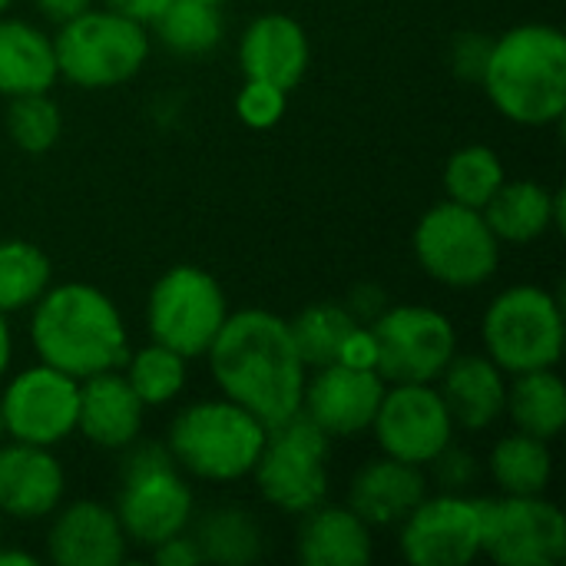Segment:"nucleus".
Masks as SVG:
<instances>
[{
  "mask_svg": "<svg viewBox=\"0 0 566 566\" xmlns=\"http://www.w3.org/2000/svg\"><path fill=\"white\" fill-rule=\"evenodd\" d=\"M385 378L348 365H322L315 378H305L302 415L318 424L328 438H355L371 428L385 398Z\"/></svg>",
  "mask_w": 566,
  "mask_h": 566,
  "instance_id": "obj_16",
  "label": "nucleus"
},
{
  "mask_svg": "<svg viewBox=\"0 0 566 566\" xmlns=\"http://www.w3.org/2000/svg\"><path fill=\"white\" fill-rule=\"evenodd\" d=\"M206 358L222 398L252 411L265 428L302 411L305 361L285 318L262 308L235 312L222 322Z\"/></svg>",
  "mask_w": 566,
  "mask_h": 566,
  "instance_id": "obj_1",
  "label": "nucleus"
},
{
  "mask_svg": "<svg viewBox=\"0 0 566 566\" xmlns=\"http://www.w3.org/2000/svg\"><path fill=\"white\" fill-rule=\"evenodd\" d=\"M226 318L229 305L222 285L196 265H176L159 275L146 302V325L153 342L172 348L186 361L209 352Z\"/></svg>",
  "mask_w": 566,
  "mask_h": 566,
  "instance_id": "obj_10",
  "label": "nucleus"
},
{
  "mask_svg": "<svg viewBox=\"0 0 566 566\" xmlns=\"http://www.w3.org/2000/svg\"><path fill=\"white\" fill-rule=\"evenodd\" d=\"M265 434L269 428L229 398L196 401L172 418L166 448L179 471L199 481L229 484L252 474Z\"/></svg>",
  "mask_w": 566,
  "mask_h": 566,
  "instance_id": "obj_4",
  "label": "nucleus"
},
{
  "mask_svg": "<svg viewBox=\"0 0 566 566\" xmlns=\"http://www.w3.org/2000/svg\"><path fill=\"white\" fill-rule=\"evenodd\" d=\"M60 70L53 53V36L30 27L27 20L0 17V93L27 96L53 90Z\"/></svg>",
  "mask_w": 566,
  "mask_h": 566,
  "instance_id": "obj_25",
  "label": "nucleus"
},
{
  "mask_svg": "<svg viewBox=\"0 0 566 566\" xmlns=\"http://www.w3.org/2000/svg\"><path fill=\"white\" fill-rule=\"evenodd\" d=\"M206 3H226V0H206Z\"/></svg>",
  "mask_w": 566,
  "mask_h": 566,
  "instance_id": "obj_48",
  "label": "nucleus"
},
{
  "mask_svg": "<svg viewBox=\"0 0 566 566\" xmlns=\"http://www.w3.org/2000/svg\"><path fill=\"white\" fill-rule=\"evenodd\" d=\"M328 434L302 411L265 434L252 468L255 488L282 514H305L328 501Z\"/></svg>",
  "mask_w": 566,
  "mask_h": 566,
  "instance_id": "obj_8",
  "label": "nucleus"
},
{
  "mask_svg": "<svg viewBox=\"0 0 566 566\" xmlns=\"http://www.w3.org/2000/svg\"><path fill=\"white\" fill-rule=\"evenodd\" d=\"M484 222L497 235V242L527 245L551 229H564V192H551L541 182L517 179L501 182V189L481 209Z\"/></svg>",
  "mask_w": 566,
  "mask_h": 566,
  "instance_id": "obj_24",
  "label": "nucleus"
},
{
  "mask_svg": "<svg viewBox=\"0 0 566 566\" xmlns=\"http://www.w3.org/2000/svg\"><path fill=\"white\" fill-rule=\"evenodd\" d=\"M66 478L50 448L0 444V514L10 521H43L63 504Z\"/></svg>",
  "mask_w": 566,
  "mask_h": 566,
  "instance_id": "obj_17",
  "label": "nucleus"
},
{
  "mask_svg": "<svg viewBox=\"0 0 566 566\" xmlns=\"http://www.w3.org/2000/svg\"><path fill=\"white\" fill-rule=\"evenodd\" d=\"M3 438H7V431H3V415H0V444H3Z\"/></svg>",
  "mask_w": 566,
  "mask_h": 566,
  "instance_id": "obj_45",
  "label": "nucleus"
},
{
  "mask_svg": "<svg viewBox=\"0 0 566 566\" xmlns=\"http://www.w3.org/2000/svg\"><path fill=\"white\" fill-rule=\"evenodd\" d=\"M53 53L60 76L86 90H106L133 80L143 70L149 56V36L136 20L90 7L80 17L60 23Z\"/></svg>",
  "mask_w": 566,
  "mask_h": 566,
  "instance_id": "obj_6",
  "label": "nucleus"
},
{
  "mask_svg": "<svg viewBox=\"0 0 566 566\" xmlns=\"http://www.w3.org/2000/svg\"><path fill=\"white\" fill-rule=\"evenodd\" d=\"M481 338L488 358L507 375L554 368L564 355L560 302L547 289L514 285L488 305Z\"/></svg>",
  "mask_w": 566,
  "mask_h": 566,
  "instance_id": "obj_7",
  "label": "nucleus"
},
{
  "mask_svg": "<svg viewBox=\"0 0 566 566\" xmlns=\"http://www.w3.org/2000/svg\"><path fill=\"white\" fill-rule=\"evenodd\" d=\"M76 411L80 381L43 361L10 378L0 398L3 431L10 434V441L36 448H53L66 441L76 431Z\"/></svg>",
  "mask_w": 566,
  "mask_h": 566,
  "instance_id": "obj_13",
  "label": "nucleus"
},
{
  "mask_svg": "<svg viewBox=\"0 0 566 566\" xmlns=\"http://www.w3.org/2000/svg\"><path fill=\"white\" fill-rule=\"evenodd\" d=\"M10 355H13V338H10L7 318H3V312H0V378H3L7 368H10Z\"/></svg>",
  "mask_w": 566,
  "mask_h": 566,
  "instance_id": "obj_43",
  "label": "nucleus"
},
{
  "mask_svg": "<svg viewBox=\"0 0 566 566\" xmlns=\"http://www.w3.org/2000/svg\"><path fill=\"white\" fill-rule=\"evenodd\" d=\"M295 541L305 566H365L371 560V527L348 504L322 501L305 511Z\"/></svg>",
  "mask_w": 566,
  "mask_h": 566,
  "instance_id": "obj_23",
  "label": "nucleus"
},
{
  "mask_svg": "<svg viewBox=\"0 0 566 566\" xmlns=\"http://www.w3.org/2000/svg\"><path fill=\"white\" fill-rule=\"evenodd\" d=\"M355 325L358 322L352 318V312L345 305L315 302L289 322V332H292V342H295L305 368H322L338 358V348Z\"/></svg>",
  "mask_w": 566,
  "mask_h": 566,
  "instance_id": "obj_31",
  "label": "nucleus"
},
{
  "mask_svg": "<svg viewBox=\"0 0 566 566\" xmlns=\"http://www.w3.org/2000/svg\"><path fill=\"white\" fill-rule=\"evenodd\" d=\"M441 401L454 421V428L464 431H484L504 415L507 401V381L504 371L488 355H458L448 361V368L438 375Z\"/></svg>",
  "mask_w": 566,
  "mask_h": 566,
  "instance_id": "obj_22",
  "label": "nucleus"
},
{
  "mask_svg": "<svg viewBox=\"0 0 566 566\" xmlns=\"http://www.w3.org/2000/svg\"><path fill=\"white\" fill-rule=\"evenodd\" d=\"M50 259L23 239L0 242V312H23L50 289Z\"/></svg>",
  "mask_w": 566,
  "mask_h": 566,
  "instance_id": "obj_30",
  "label": "nucleus"
},
{
  "mask_svg": "<svg viewBox=\"0 0 566 566\" xmlns=\"http://www.w3.org/2000/svg\"><path fill=\"white\" fill-rule=\"evenodd\" d=\"M415 255L434 282L448 289H478L497 272L501 242L481 209L448 199L421 216L415 229Z\"/></svg>",
  "mask_w": 566,
  "mask_h": 566,
  "instance_id": "obj_9",
  "label": "nucleus"
},
{
  "mask_svg": "<svg viewBox=\"0 0 566 566\" xmlns=\"http://www.w3.org/2000/svg\"><path fill=\"white\" fill-rule=\"evenodd\" d=\"M428 497V478L421 468L378 458L355 471L348 484V507L368 527H395L401 524L421 501Z\"/></svg>",
  "mask_w": 566,
  "mask_h": 566,
  "instance_id": "obj_20",
  "label": "nucleus"
},
{
  "mask_svg": "<svg viewBox=\"0 0 566 566\" xmlns=\"http://www.w3.org/2000/svg\"><path fill=\"white\" fill-rule=\"evenodd\" d=\"M428 468L434 471L438 484H441L448 494H461V491L471 488L474 478H478V461H474V454L464 451V448H451V444H448Z\"/></svg>",
  "mask_w": 566,
  "mask_h": 566,
  "instance_id": "obj_36",
  "label": "nucleus"
},
{
  "mask_svg": "<svg viewBox=\"0 0 566 566\" xmlns=\"http://www.w3.org/2000/svg\"><path fill=\"white\" fill-rule=\"evenodd\" d=\"M398 541L415 566H468L481 554V501L448 491L424 497L401 521Z\"/></svg>",
  "mask_w": 566,
  "mask_h": 566,
  "instance_id": "obj_15",
  "label": "nucleus"
},
{
  "mask_svg": "<svg viewBox=\"0 0 566 566\" xmlns=\"http://www.w3.org/2000/svg\"><path fill=\"white\" fill-rule=\"evenodd\" d=\"M368 328L378 342L375 371L385 385H434L458 352L454 325L428 305L385 308Z\"/></svg>",
  "mask_w": 566,
  "mask_h": 566,
  "instance_id": "obj_11",
  "label": "nucleus"
},
{
  "mask_svg": "<svg viewBox=\"0 0 566 566\" xmlns=\"http://www.w3.org/2000/svg\"><path fill=\"white\" fill-rule=\"evenodd\" d=\"M345 308L352 312V318L358 325H371L388 308V298H385V292L378 285H355L348 302H345Z\"/></svg>",
  "mask_w": 566,
  "mask_h": 566,
  "instance_id": "obj_39",
  "label": "nucleus"
},
{
  "mask_svg": "<svg viewBox=\"0 0 566 566\" xmlns=\"http://www.w3.org/2000/svg\"><path fill=\"white\" fill-rule=\"evenodd\" d=\"M501 116L551 126L566 113V36L551 23H521L491 43L481 76Z\"/></svg>",
  "mask_w": 566,
  "mask_h": 566,
  "instance_id": "obj_3",
  "label": "nucleus"
},
{
  "mask_svg": "<svg viewBox=\"0 0 566 566\" xmlns=\"http://www.w3.org/2000/svg\"><path fill=\"white\" fill-rule=\"evenodd\" d=\"M239 66L245 80H262L279 90L302 83L308 70V36L289 13H265L249 23L239 40Z\"/></svg>",
  "mask_w": 566,
  "mask_h": 566,
  "instance_id": "obj_19",
  "label": "nucleus"
},
{
  "mask_svg": "<svg viewBox=\"0 0 566 566\" xmlns=\"http://www.w3.org/2000/svg\"><path fill=\"white\" fill-rule=\"evenodd\" d=\"M46 554L56 566H116L126 560V534L113 507L76 501L53 511Z\"/></svg>",
  "mask_w": 566,
  "mask_h": 566,
  "instance_id": "obj_18",
  "label": "nucleus"
},
{
  "mask_svg": "<svg viewBox=\"0 0 566 566\" xmlns=\"http://www.w3.org/2000/svg\"><path fill=\"white\" fill-rule=\"evenodd\" d=\"M30 342L43 365L76 381L119 371L129 358L123 315L99 289L83 282L46 289L33 302Z\"/></svg>",
  "mask_w": 566,
  "mask_h": 566,
  "instance_id": "obj_2",
  "label": "nucleus"
},
{
  "mask_svg": "<svg viewBox=\"0 0 566 566\" xmlns=\"http://www.w3.org/2000/svg\"><path fill=\"white\" fill-rule=\"evenodd\" d=\"M481 554L501 566H557L566 557V517L544 494L481 501Z\"/></svg>",
  "mask_w": 566,
  "mask_h": 566,
  "instance_id": "obj_12",
  "label": "nucleus"
},
{
  "mask_svg": "<svg viewBox=\"0 0 566 566\" xmlns=\"http://www.w3.org/2000/svg\"><path fill=\"white\" fill-rule=\"evenodd\" d=\"M153 560H156L159 566H196V564H202V557H199V551H196L192 537H186V534H176V537L163 541L159 547H153Z\"/></svg>",
  "mask_w": 566,
  "mask_h": 566,
  "instance_id": "obj_40",
  "label": "nucleus"
},
{
  "mask_svg": "<svg viewBox=\"0 0 566 566\" xmlns=\"http://www.w3.org/2000/svg\"><path fill=\"white\" fill-rule=\"evenodd\" d=\"M0 541H3V514H0Z\"/></svg>",
  "mask_w": 566,
  "mask_h": 566,
  "instance_id": "obj_47",
  "label": "nucleus"
},
{
  "mask_svg": "<svg viewBox=\"0 0 566 566\" xmlns=\"http://www.w3.org/2000/svg\"><path fill=\"white\" fill-rule=\"evenodd\" d=\"M491 43L484 33H458L454 43H451V66L458 76L464 80H481L484 76V66H488V56H491Z\"/></svg>",
  "mask_w": 566,
  "mask_h": 566,
  "instance_id": "obj_37",
  "label": "nucleus"
},
{
  "mask_svg": "<svg viewBox=\"0 0 566 566\" xmlns=\"http://www.w3.org/2000/svg\"><path fill=\"white\" fill-rule=\"evenodd\" d=\"M7 129H10V139H13L23 153L40 156V153L53 149V143L60 139V129H63L60 106H56L46 93L10 96Z\"/></svg>",
  "mask_w": 566,
  "mask_h": 566,
  "instance_id": "obj_34",
  "label": "nucleus"
},
{
  "mask_svg": "<svg viewBox=\"0 0 566 566\" xmlns=\"http://www.w3.org/2000/svg\"><path fill=\"white\" fill-rule=\"evenodd\" d=\"M504 182V163L491 146H464L458 149L444 166V192L451 202H461L468 209H484L488 199Z\"/></svg>",
  "mask_w": 566,
  "mask_h": 566,
  "instance_id": "obj_32",
  "label": "nucleus"
},
{
  "mask_svg": "<svg viewBox=\"0 0 566 566\" xmlns=\"http://www.w3.org/2000/svg\"><path fill=\"white\" fill-rule=\"evenodd\" d=\"M192 544L202 564L245 566L262 557V527L242 507H212L196 521Z\"/></svg>",
  "mask_w": 566,
  "mask_h": 566,
  "instance_id": "obj_27",
  "label": "nucleus"
},
{
  "mask_svg": "<svg viewBox=\"0 0 566 566\" xmlns=\"http://www.w3.org/2000/svg\"><path fill=\"white\" fill-rule=\"evenodd\" d=\"M491 478L511 497H534L544 494L554 474V458L547 441L534 434H507L491 451Z\"/></svg>",
  "mask_w": 566,
  "mask_h": 566,
  "instance_id": "obj_28",
  "label": "nucleus"
},
{
  "mask_svg": "<svg viewBox=\"0 0 566 566\" xmlns=\"http://www.w3.org/2000/svg\"><path fill=\"white\" fill-rule=\"evenodd\" d=\"M36 7H40V13H43L46 20H53V23H66V20L80 17L83 10H90V7H93V0H36Z\"/></svg>",
  "mask_w": 566,
  "mask_h": 566,
  "instance_id": "obj_42",
  "label": "nucleus"
},
{
  "mask_svg": "<svg viewBox=\"0 0 566 566\" xmlns=\"http://www.w3.org/2000/svg\"><path fill=\"white\" fill-rule=\"evenodd\" d=\"M149 27L156 30L159 43L179 56H202L216 50L226 30L219 3L206 0H169Z\"/></svg>",
  "mask_w": 566,
  "mask_h": 566,
  "instance_id": "obj_29",
  "label": "nucleus"
},
{
  "mask_svg": "<svg viewBox=\"0 0 566 566\" xmlns=\"http://www.w3.org/2000/svg\"><path fill=\"white\" fill-rule=\"evenodd\" d=\"M143 411L146 405L119 371H99L80 381L76 431L96 448L123 451L133 444L143 431Z\"/></svg>",
  "mask_w": 566,
  "mask_h": 566,
  "instance_id": "obj_21",
  "label": "nucleus"
},
{
  "mask_svg": "<svg viewBox=\"0 0 566 566\" xmlns=\"http://www.w3.org/2000/svg\"><path fill=\"white\" fill-rule=\"evenodd\" d=\"M285 90L262 83V80H245V86L235 96V113L249 129H272L285 116Z\"/></svg>",
  "mask_w": 566,
  "mask_h": 566,
  "instance_id": "obj_35",
  "label": "nucleus"
},
{
  "mask_svg": "<svg viewBox=\"0 0 566 566\" xmlns=\"http://www.w3.org/2000/svg\"><path fill=\"white\" fill-rule=\"evenodd\" d=\"M335 361H338V365H348V368L375 371V365H378V342H375L371 328H368V325H355V328L348 332V338L342 342Z\"/></svg>",
  "mask_w": 566,
  "mask_h": 566,
  "instance_id": "obj_38",
  "label": "nucleus"
},
{
  "mask_svg": "<svg viewBox=\"0 0 566 566\" xmlns=\"http://www.w3.org/2000/svg\"><path fill=\"white\" fill-rule=\"evenodd\" d=\"M0 566H36V560L20 551H0Z\"/></svg>",
  "mask_w": 566,
  "mask_h": 566,
  "instance_id": "obj_44",
  "label": "nucleus"
},
{
  "mask_svg": "<svg viewBox=\"0 0 566 566\" xmlns=\"http://www.w3.org/2000/svg\"><path fill=\"white\" fill-rule=\"evenodd\" d=\"M123 451L126 458L119 464V497L113 511L126 541L153 551L163 541L186 534L196 501L169 448L136 438Z\"/></svg>",
  "mask_w": 566,
  "mask_h": 566,
  "instance_id": "obj_5",
  "label": "nucleus"
},
{
  "mask_svg": "<svg viewBox=\"0 0 566 566\" xmlns=\"http://www.w3.org/2000/svg\"><path fill=\"white\" fill-rule=\"evenodd\" d=\"M7 7H10V0H0V13H3Z\"/></svg>",
  "mask_w": 566,
  "mask_h": 566,
  "instance_id": "obj_46",
  "label": "nucleus"
},
{
  "mask_svg": "<svg viewBox=\"0 0 566 566\" xmlns=\"http://www.w3.org/2000/svg\"><path fill=\"white\" fill-rule=\"evenodd\" d=\"M504 415H511L517 431L554 441L566 424V385L560 375L554 368L514 375V385H507Z\"/></svg>",
  "mask_w": 566,
  "mask_h": 566,
  "instance_id": "obj_26",
  "label": "nucleus"
},
{
  "mask_svg": "<svg viewBox=\"0 0 566 566\" xmlns=\"http://www.w3.org/2000/svg\"><path fill=\"white\" fill-rule=\"evenodd\" d=\"M169 0H106V10L119 13V17H129L143 27H149L163 10H166Z\"/></svg>",
  "mask_w": 566,
  "mask_h": 566,
  "instance_id": "obj_41",
  "label": "nucleus"
},
{
  "mask_svg": "<svg viewBox=\"0 0 566 566\" xmlns=\"http://www.w3.org/2000/svg\"><path fill=\"white\" fill-rule=\"evenodd\" d=\"M129 388L136 391V398L146 405V408H159V405H169L182 385H186V358L176 355L172 348L153 342L139 352H129L126 358V375Z\"/></svg>",
  "mask_w": 566,
  "mask_h": 566,
  "instance_id": "obj_33",
  "label": "nucleus"
},
{
  "mask_svg": "<svg viewBox=\"0 0 566 566\" xmlns=\"http://www.w3.org/2000/svg\"><path fill=\"white\" fill-rule=\"evenodd\" d=\"M375 441L395 461L428 468L454 438V421L434 385H391L371 421Z\"/></svg>",
  "mask_w": 566,
  "mask_h": 566,
  "instance_id": "obj_14",
  "label": "nucleus"
}]
</instances>
